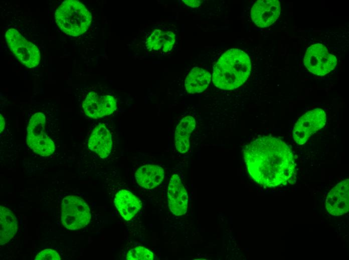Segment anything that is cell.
<instances>
[{
    "label": "cell",
    "instance_id": "1",
    "mask_svg": "<svg viewBox=\"0 0 349 260\" xmlns=\"http://www.w3.org/2000/svg\"><path fill=\"white\" fill-rule=\"evenodd\" d=\"M243 152L248 172L259 185L275 188L295 183L294 156L281 139L271 136L257 138Z\"/></svg>",
    "mask_w": 349,
    "mask_h": 260
},
{
    "label": "cell",
    "instance_id": "2",
    "mask_svg": "<svg viewBox=\"0 0 349 260\" xmlns=\"http://www.w3.org/2000/svg\"><path fill=\"white\" fill-rule=\"evenodd\" d=\"M251 70V61L247 54L239 49H231L226 52L215 64L212 80L219 88L234 90L245 82Z\"/></svg>",
    "mask_w": 349,
    "mask_h": 260
},
{
    "label": "cell",
    "instance_id": "3",
    "mask_svg": "<svg viewBox=\"0 0 349 260\" xmlns=\"http://www.w3.org/2000/svg\"><path fill=\"white\" fill-rule=\"evenodd\" d=\"M56 22L66 34L78 36L84 33L90 26L91 13L81 2L76 0L63 2L55 12Z\"/></svg>",
    "mask_w": 349,
    "mask_h": 260
},
{
    "label": "cell",
    "instance_id": "4",
    "mask_svg": "<svg viewBox=\"0 0 349 260\" xmlns=\"http://www.w3.org/2000/svg\"><path fill=\"white\" fill-rule=\"evenodd\" d=\"M61 221L70 230L85 227L89 222L91 214L89 206L81 198L75 196L64 198L61 204Z\"/></svg>",
    "mask_w": 349,
    "mask_h": 260
},
{
    "label": "cell",
    "instance_id": "5",
    "mask_svg": "<svg viewBox=\"0 0 349 260\" xmlns=\"http://www.w3.org/2000/svg\"><path fill=\"white\" fill-rule=\"evenodd\" d=\"M5 37L9 48L24 66L33 68L39 64L41 58L39 49L17 30L13 28L9 29Z\"/></svg>",
    "mask_w": 349,
    "mask_h": 260
},
{
    "label": "cell",
    "instance_id": "6",
    "mask_svg": "<svg viewBox=\"0 0 349 260\" xmlns=\"http://www.w3.org/2000/svg\"><path fill=\"white\" fill-rule=\"evenodd\" d=\"M337 59L328 52L326 48L321 44H315L306 50L304 64L312 74L322 76L330 72L335 67Z\"/></svg>",
    "mask_w": 349,
    "mask_h": 260
},
{
    "label": "cell",
    "instance_id": "7",
    "mask_svg": "<svg viewBox=\"0 0 349 260\" xmlns=\"http://www.w3.org/2000/svg\"><path fill=\"white\" fill-rule=\"evenodd\" d=\"M326 116L321 108H316L302 115L294 125L292 132L294 140L299 145L304 144L308 138L325 124Z\"/></svg>",
    "mask_w": 349,
    "mask_h": 260
},
{
    "label": "cell",
    "instance_id": "8",
    "mask_svg": "<svg viewBox=\"0 0 349 260\" xmlns=\"http://www.w3.org/2000/svg\"><path fill=\"white\" fill-rule=\"evenodd\" d=\"M280 10V4L277 0H259L253 4L251 16L257 26L266 28L276 20Z\"/></svg>",
    "mask_w": 349,
    "mask_h": 260
},
{
    "label": "cell",
    "instance_id": "9",
    "mask_svg": "<svg viewBox=\"0 0 349 260\" xmlns=\"http://www.w3.org/2000/svg\"><path fill=\"white\" fill-rule=\"evenodd\" d=\"M326 208L333 216H341L349 210V180L338 183L328 192L325 201Z\"/></svg>",
    "mask_w": 349,
    "mask_h": 260
},
{
    "label": "cell",
    "instance_id": "10",
    "mask_svg": "<svg viewBox=\"0 0 349 260\" xmlns=\"http://www.w3.org/2000/svg\"><path fill=\"white\" fill-rule=\"evenodd\" d=\"M167 198L169 209L174 214L182 216L186 213L188 196L178 174L172 175L170 179Z\"/></svg>",
    "mask_w": 349,
    "mask_h": 260
},
{
    "label": "cell",
    "instance_id": "11",
    "mask_svg": "<svg viewBox=\"0 0 349 260\" xmlns=\"http://www.w3.org/2000/svg\"><path fill=\"white\" fill-rule=\"evenodd\" d=\"M89 149L104 158L110 154L112 148L111 135L102 124H99L93 130L88 140Z\"/></svg>",
    "mask_w": 349,
    "mask_h": 260
},
{
    "label": "cell",
    "instance_id": "12",
    "mask_svg": "<svg viewBox=\"0 0 349 260\" xmlns=\"http://www.w3.org/2000/svg\"><path fill=\"white\" fill-rule=\"evenodd\" d=\"M115 205L120 215L126 220H131L141 208V200L127 190L119 191L115 195Z\"/></svg>",
    "mask_w": 349,
    "mask_h": 260
},
{
    "label": "cell",
    "instance_id": "13",
    "mask_svg": "<svg viewBox=\"0 0 349 260\" xmlns=\"http://www.w3.org/2000/svg\"><path fill=\"white\" fill-rule=\"evenodd\" d=\"M163 169L155 164H146L139 168L135 176L137 184L142 188L152 189L158 186L163 180Z\"/></svg>",
    "mask_w": 349,
    "mask_h": 260
},
{
    "label": "cell",
    "instance_id": "14",
    "mask_svg": "<svg viewBox=\"0 0 349 260\" xmlns=\"http://www.w3.org/2000/svg\"><path fill=\"white\" fill-rule=\"evenodd\" d=\"M196 127L195 119L191 116L183 118L177 126L174 136L175 146L180 153H186L190 148V137Z\"/></svg>",
    "mask_w": 349,
    "mask_h": 260
},
{
    "label": "cell",
    "instance_id": "15",
    "mask_svg": "<svg viewBox=\"0 0 349 260\" xmlns=\"http://www.w3.org/2000/svg\"><path fill=\"white\" fill-rule=\"evenodd\" d=\"M175 34L171 31L154 30L145 42V46L149 51L161 50L163 52L170 50L175 42Z\"/></svg>",
    "mask_w": 349,
    "mask_h": 260
},
{
    "label": "cell",
    "instance_id": "16",
    "mask_svg": "<svg viewBox=\"0 0 349 260\" xmlns=\"http://www.w3.org/2000/svg\"><path fill=\"white\" fill-rule=\"evenodd\" d=\"M211 78V74L209 72L202 68L195 67L186 78V89L190 94L201 92L207 88Z\"/></svg>",
    "mask_w": 349,
    "mask_h": 260
},
{
    "label": "cell",
    "instance_id": "17",
    "mask_svg": "<svg viewBox=\"0 0 349 260\" xmlns=\"http://www.w3.org/2000/svg\"><path fill=\"white\" fill-rule=\"evenodd\" d=\"M0 244L7 243L16 234L17 231V220L13 212L8 208L0 206Z\"/></svg>",
    "mask_w": 349,
    "mask_h": 260
},
{
    "label": "cell",
    "instance_id": "18",
    "mask_svg": "<svg viewBox=\"0 0 349 260\" xmlns=\"http://www.w3.org/2000/svg\"><path fill=\"white\" fill-rule=\"evenodd\" d=\"M27 143L34 152L43 156H50L55 150L53 140L45 133L40 137L27 139Z\"/></svg>",
    "mask_w": 349,
    "mask_h": 260
},
{
    "label": "cell",
    "instance_id": "19",
    "mask_svg": "<svg viewBox=\"0 0 349 260\" xmlns=\"http://www.w3.org/2000/svg\"><path fill=\"white\" fill-rule=\"evenodd\" d=\"M82 107L86 116L92 118L103 117L101 96L94 92H90L83 102Z\"/></svg>",
    "mask_w": 349,
    "mask_h": 260
},
{
    "label": "cell",
    "instance_id": "20",
    "mask_svg": "<svg viewBox=\"0 0 349 260\" xmlns=\"http://www.w3.org/2000/svg\"><path fill=\"white\" fill-rule=\"evenodd\" d=\"M46 118L42 112L35 114L31 118L27 128V139L40 137L43 135Z\"/></svg>",
    "mask_w": 349,
    "mask_h": 260
},
{
    "label": "cell",
    "instance_id": "21",
    "mask_svg": "<svg viewBox=\"0 0 349 260\" xmlns=\"http://www.w3.org/2000/svg\"><path fill=\"white\" fill-rule=\"evenodd\" d=\"M128 260H151L154 258L152 252L143 246H137L130 250L126 254Z\"/></svg>",
    "mask_w": 349,
    "mask_h": 260
},
{
    "label": "cell",
    "instance_id": "22",
    "mask_svg": "<svg viewBox=\"0 0 349 260\" xmlns=\"http://www.w3.org/2000/svg\"><path fill=\"white\" fill-rule=\"evenodd\" d=\"M101 104L103 116L112 114L116 110V100L111 96H101Z\"/></svg>",
    "mask_w": 349,
    "mask_h": 260
},
{
    "label": "cell",
    "instance_id": "23",
    "mask_svg": "<svg viewBox=\"0 0 349 260\" xmlns=\"http://www.w3.org/2000/svg\"><path fill=\"white\" fill-rule=\"evenodd\" d=\"M35 260H60L59 254L55 250L46 249L40 252L36 256Z\"/></svg>",
    "mask_w": 349,
    "mask_h": 260
},
{
    "label": "cell",
    "instance_id": "24",
    "mask_svg": "<svg viewBox=\"0 0 349 260\" xmlns=\"http://www.w3.org/2000/svg\"><path fill=\"white\" fill-rule=\"evenodd\" d=\"M182 1L186 4L191 7L199 6L202 3V1L199 0H184Z\"/></svg>",
    "mask_w": 349,
    "mask_h": 260
},
{
    "label": "cell",
    "instance_id": "25",
    "mask_svg": "<svg viewBox=\"0 0 349 260\" xmlns=\"http://www.w3.org/2000/svg\"><path fill=\"white\" fill-rule=\"evenodd\" d=\"M0 132H2L5 128V122L4 117L2 116V114L0 115Z\"/></svg>",
    "mask_w": 349,
    "mask_h": 260
}]
</instances>
